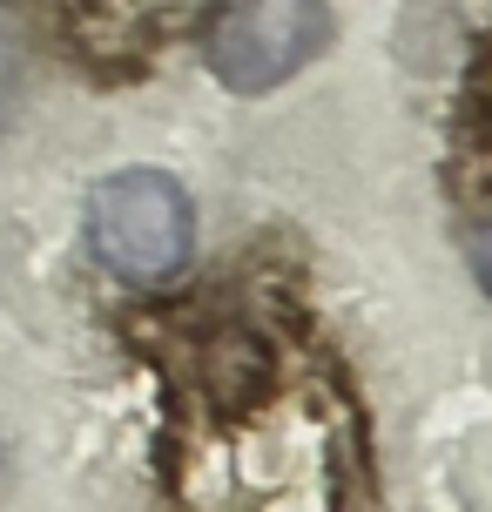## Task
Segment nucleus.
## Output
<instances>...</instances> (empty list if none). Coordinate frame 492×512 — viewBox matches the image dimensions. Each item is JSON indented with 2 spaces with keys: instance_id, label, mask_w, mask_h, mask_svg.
I'll list each match as a JSON object with an SVG mask.
<instances>
[{
  "instance_id": "obj_4",
  "label": "nucleus",
  "mask_w": 492,
  "mask_h": 512,
  "mask_svg": "<svg viewBox=\"0 0 492 512\" xmlns=\"http://www.w3.org/2000/svg\"><path fill=\"white\" fill-rule=\"evenodd\" d=\"M472 270H479V283H486V297H492V216L472 230Z\"/></svg>"
},
{
  "instance_id": "obj_2",
  "label": "nucleus",
  "mask_w": 492,
  "mask_h": 512,
  "mask_svg": "<svg viewBox=\"0 0 492 512\" xmlns=\"http://www.w3.org/2000/svg\"><path fill=\"white\" fill-rule=\"evenodd\" d=\"M331 41L324 0H216L203 34L209 75L230 95H270L297 68H311Z\"/></svg>"
},
{
  "instance_id": "obj_3",
  "label": "nucleus",
  "mask_w": 492,
  "mask_h": 512,
  "mask_svg": "<svg viewBox=\"0 0 492 512\" xmlns=\"http://www.w3.org/2000/svg\"><path fill=\"white\" fill-rule=\"evenodd\" d=\"M115 7H122L129 27H169V21H189L203 0H115Z\"/></svg>"
},
{
  "instance_id": "obj_1",
  "label": "nucleus",
  "mask_w": 492,
  "mask_h": 512,
  "mask_svg": "<svg viewBox=\"0 0 492 512\" xmlns=\"http://www.w3.org/2000/svg\"><path fill=\"white\" fill-rule=\"evenodd\" d=\"M88 250L102 256V270L129 283H162L176 277L196 250V209L189 189L162 169H122L95 182L88 196Z\"/></svg>"
}]
</instances>
